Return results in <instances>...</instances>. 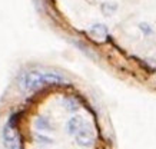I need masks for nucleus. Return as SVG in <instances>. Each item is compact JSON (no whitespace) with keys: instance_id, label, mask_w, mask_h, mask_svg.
Instances as JSON below:
<instances>
[{"instance_id":"obj_1","label":"nucleus","mask_w":156,"mask_h":149,"mask_svg":"<svg viewBox=\"0 0 156 149\" xmlns=\"http://www.w3.org/2000/svg\"><path fill=\"white\" fill-rule=\"evenodd\" d=\"M89 36L96 39V40H99V42H102V40H105V39L108 37V27L102 23L93 24L89 29Z\"/></svg>"}]
</instances>
